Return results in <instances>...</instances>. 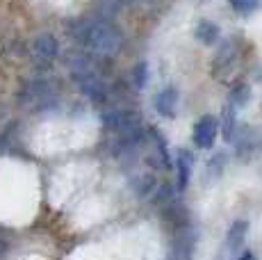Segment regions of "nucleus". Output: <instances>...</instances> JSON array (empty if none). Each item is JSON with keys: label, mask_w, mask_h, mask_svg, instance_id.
Segmentation results:
<instances>
[{"label": "nucleus", "mask_w": 262, "mask_h": 260, "mask_svg": "<svg viewBox=\"0 0 262 260\" xmlns=\"http://www.w3.org/2000/svg\"><path fill=\"white\" fill-rule=\"evenodd\" d=\"M69 37L82 48L89 57L110 59L123 48V34L105 16L78 18L69 26Z\"/></svg>", "instance_id": "obj_1"}, {"label": "nucleus", "mask_w": 262, "mask_h": 260, "mask_svg": "<svg viewBox=\"0 0 262 260\" xmlns=\"http://www.w3.org/2000/svg\"><path fill=\"white\" fill-rule=\"evenodd\" d=\"M71 78L78 84V89L89 98L92 103H105L110 96L107 84H105L100 71L89 57H78L71 62Z\"/></svg>", "instance_id": "obj_2"}, {"label": "nucleus", "mask_w": 262, "mask_h": 260, "mask_svg": "<svg viewBox=\"0 0 262 260\" xmlns=\"http://www.w3.org/2000/svg\"><path fill=\"white\" fill-rule=\"evenodd\" d=\"M55 98H57V87L48 78H34L21 89V103L28 107H46L55 103Z\"/></svg>", "instance_id": "obj_3"}, {"label": "nucleus", "mask_w": 262, "mask_h": 260, "mask_svg": "<svg viewBox=\"0 0 262 260\" xmlns=\"http://www.w3.org/2000/svg\"><path fill=\"white\" fill-rule=\"evenodd\" d=\"M103 126L107 130H112L114 135H125L133 130L142 128V114H137L135 110L128 107H119V110H110L103 114Z\"/></svg>", "instance_id": "obj_4"}, {"label": "nucleus", "mask_w": 262, "mask_h": 260, "mask_svg": "<svg viewBox=\"0 0 262 260\" xmlns=\"http://www.w3.org/2000/svg\"><path fill=\"white\" fill-rule=\"evenodd\" d=\"M30 53L37 62H43V64H50L59 57V41L55 39V34L50 32H41L30 41Z\"/></svg>", "instance_id": "obj_5"}, {"label": "nucleus", "mask_w": 262, "mask_h": 260, "mask_svg": "<svg viewBox=\"0 0 262 260\" xmlns=\"http://www.w3.org/2000/svg\"><path fill=\"white\" fill-rule=\"evenodd\" d=\"M216 135H219V119L212 117V114H203L199 121L194 123V144L203 151L214 146L216 142Z\"/></svg>", "instance_id": "obj_6"}, {"label": "nucleus", "mask_w": 262, "mask_h": 260, "mask_svg": "<svg viewBox=\"0 0 262 260\" xmlns=\"http://www.w3.org/2000/svg\"><path fill=\"white\" fill-rule=\"evenodd\" d=\"M233 142H235V151H237L239 158H253L255 153L262 151V133L258 128L237 130Z\"/></svg>", "instance_id": "obj_7"}, {"label": "nucleus", "mask_w": 262, "mask_h": 260, "mask_svg": "<svg viewBox=\"0 0 262 260\" xmlns=\"http://www.w3.org/2000/svg\"><path fill=\"white\" fill-rule=\"evenodd\" d=\"M153 107L160 117L164 119H173L176 117V110H178V89L167 84L162 87L158 94H155V101H153Z\"/></svg>", "instance_id": "obj_8"}, {"label": "nucleus", "mask_w": 262, "mask_h": 260, "mask_svg": "<svg viewBox=\"0 0 262 260\" xmlns=\"http://www.w3.org/2000/svg\"><path fill=\"white\" fill-rule=\"evenodd\" d=\"M191 156L189 151H185V148H180L178 153H176V176H178V189H185L189 183V176H191Z\"/></svg>", "instance_id": "obj_9"}, {"label": "nucleus", "mask_w": 262, "mask_h": 260, "mask_svg": "<svg viewBox=\"0 0 262 260\" xmlns=\"http://www.w3.org/2000/svg\"><path fill=\"white\" fill-rule=\"evenodd\" d=\"M237 46H235L233 41H226L224 46L219 48V53H216V59H214V71L221 73L224 69H230L235 64V59H237Z\"/></svg>", "instance_id": "obj_10"}, {"label": "nucleus", "mask_w": 262, "mask_h": 260, "mask_svg": "<svg viewBox=\"0 0 262 260\" xmlns=\"http://www.w3.org/2000/svg\"><path fill=\"white\" fill-rule=\"evenodd\" d=\"M219 37H221V30L214 21H201L196 26V39L201 44H205V46H214L219 41Z\"/></svg>", "instance_id": "obj_11"}, {"label": "nucleus", "mask_w": 262, "mask_h": 260, "mask_svg": "<svg viewBox=\"0 0 262 260\" xmlns=\"http://www.w3.org/2000/svg\"><path fill=\"white\" fill-rule=\"evenodd\" d=\"M158 181L153 178V174H139L130 181V189L135 192V197H148L150 192H155Z\"/></svg>", "instance_id": "obj_12"}, {"label": "nucleus", "mask_w": 262, "mask_h": 260, "mask_svg": "<svg viewBox=\"0 0 262 260\" xmlns=\"http://www.w3.org/2000/svg\"><path fill=\"white\" fill-rule=\"evenodd\" d=\"M246 233H249V224H246L244 219H237V222L230 224V228H228V247H230V251H235V249H239L242 244H244Z\"/></svg>", "instance_id": "obj_13"}, {"label": "nucleus", "mask_w": 262, "mask_h": 260, "mask_svg": "<svg viewBox=\"0 0 262 260\" xmlns=\"http://www.w3.org/2000/svg\"><path fill=\"white\" fill-rule=\"evenodd\" d=\"M262 0H228V5L233 7L235 14H239V16H249V14H253L255 9L260 7Z\"/></svg>", "instance_id": "obj_14"}, {"label": "nucleus", "mask_w": 262, "mask_h": 260, "mask_svg": "<svg viewBox=\"0 0 262 260\" xmlns=\"http://www.w3.org/2000/svg\"><path fill=\"white\" fill-rule=\"evenodd\" d=\"M249 101H251V89L246 87V84H237V87L230 92V105H233L235 110L244 107Z\"/></svg>", "instance_id": "obj_15"}, {"label": "nucleus", "mask_w": 262, "mask_h": 260, "mask_svg": "<svg viewBox=\"0 0 262 260\" xmlns=\"http://www.w3.org/2000/svg\"><path fill=\"white\" fill-rule=\"evenodd\" d=\"M235 133H237V119H235V107L230 105L224 112V137L230 142L235 137Z\"/></svg>", "instance_id": "obj_16"}, {"label": "nucleus", "mask_w": 262, "mask_h": 260, "mask_svg": "<svg viewBox=\"0 0 262 260\" xmlns=\"http://www.w3.org/2000/svg\"><path fill=\"white\" fill-rule=\"evenodd\" d=\"M133 82H135V87H139V89L146 87V82H148V64L146 62H139L137 67L133 69Z\"/></svg>", "instance_id": "obj_17"}, {"label": "nucleus", "mask_w": 262, "mask_h": 260, "mask_svg": "<svg viewBox=\"0 0 262 260\" xmlns=\"http://www.w3.org/2000/svg\"><path fill=\"white\" fill-rule=\"evenodd\" d=\"M237 260H255V256H253V251H251V249H246V251L242 253V256H239Z\"/></svg>", "instance_id": "obj_18"}, {"label": "nucleus", "mask_w": 262, "mask_h": 260, "mask_svg": "<svg viewBox=\"0 0 262 260\" xmlns=\"http://www.w3.org/2000/svg\"><path fill=\"white\" fill-rule=\"evenodd\" d=\"M3 146H5V142H3V135H0V151H3Z\"/></svg>", "instance_id": "obj_19"}]
</instances>
